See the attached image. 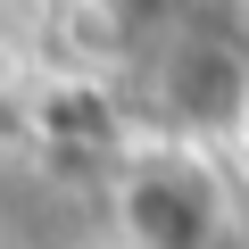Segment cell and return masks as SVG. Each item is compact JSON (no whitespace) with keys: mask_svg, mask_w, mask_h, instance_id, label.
I'll use <instances>...</instances> for the list:
<instances>
[{"mask_svg":"<svg viewBox=\"0 0 249 249\" xmlns=\"http://www.w3.org/2000/svg\"><path fill=\"white\" fill-rule=\"evenodd\" d=\"M108 216L124 232V249H224L232 232V191L216 175V158L183 133L124 150L108 175Z\"/></svg>","mask_w":249,"mask_h":249,"instance_id":"1","label":"cell"},{"mask_svg":"<svg viewBox=\"0 0 249 249\" xmlns=\"http://www.w3.org/2000/svg\"><path fill=\"white\" fill-rule=\"evenodd\" d=\"M241 124H249V116H241Z\"/></svg>","mask_w":249,"mask_h":249,"instance_id":"2","label":"cell"}]
</instances>
